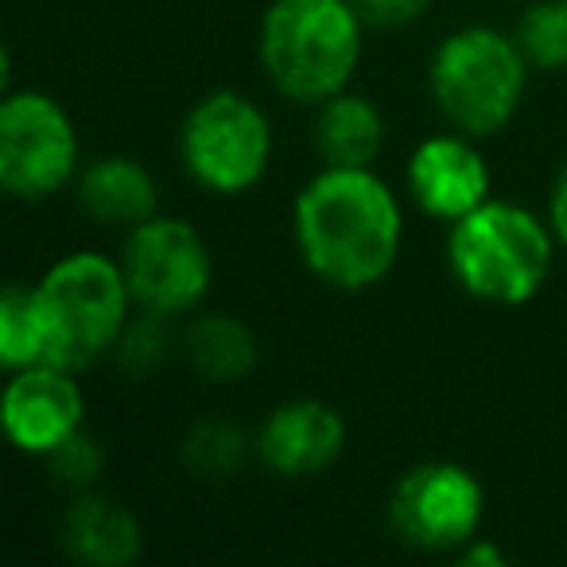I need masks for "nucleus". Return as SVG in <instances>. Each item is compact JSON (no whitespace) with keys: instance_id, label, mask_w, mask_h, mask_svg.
I'll list each match as a JSON object with an SVG mask.
<instances>
[{"instance_id":"f257e3e1","label":"nucleus","mask_w":567,"mask_h":567,"mask_svg":"<svg viewBox=\"0 0 567 567\" xmlns=\"http://www.w3.org/2000/svg\"><path fill=\"white\" fill-rule=\"evenodd\" d=\"M300 265L334 292H370L404 249L401 195L373 167L323 164L292 203Z\"/></svg>"},{"instance_id":"f03ea898","label":"nucleus","mask_w":567,"mask_h":567,"mask_svg":"<svg viewBox=\"0 0 567 567\" xmlns=\"http://www.w3.org/2000/svg\"><path fill=\"white\" fill-rule=\"evenodd\" d=\"M365 28L350 0H272L257 32L268 86L296 105H323L350 90Z\"/></svg>"},{"instance_id":"7ed1b4c3","label":"nucleus","mask_w":567,"mask_h":567,"mask_svg":"<svg viewBox=\"0 0 567 567\" xmlns=\"http://www.w3.org/2000/svg\"><path fill=\"white\" fill-rule=\"evenodd\" d=\"M548 218L509 198H486L478 210L447 226V268L471 300L525 308L536 300L556 260Z\"/></svg>"},{"instance_id":"20e7f679","label":"nucleus","mask_w":567,"mask_h":567,"mask_svg":"<svg viewBox=\"0 0 567 567\" xmlns=\"http://www.w3.org/2000/svg\"><path fill=\"white\" fill-rule=\"evenodd\" d=\"M40 311L48 362L63 370H86L113 354L133 323V292L121 257L97 249H74L48 265L32 284Z\"/></svg>"},{"instance_id":"39448f33","label":"nucleus","mask_w":567,"mask_h":567,"mask_svg":"<svg viewBox=\"0 0 567 567\" xmlns=\"http://www.w3.org/2000/svg\"><path fill=\"white\" fill-rule=\"evenodd\" d=\"M528 59L517 35L489 24L447 32L432 51L427 86L451 128L486 141L509 128L528 90Z\"/></svg>"},{"instance_id":"423d86ee","label":"nucleus","mask_w":567,"mask_h":567,"mask_svg":"<svg viewBox=\"0 0 567 567\" xmlns=\"http://www.w3.org/2000/svg\"><path fill=\"white\" fill-rule=\"evenodd\" d=\"M272 121L241 90H210L179 125V159L203 190L249 195L272 164Z\"/></svg>"},{"instance_id":"0eeeda50","label":"nucleus","mask_w":567,"mask_h":567,"mask_svg":"<svg viewBox=\"0 0 567 567\" xmlns=\"http://www.w3.org/2000/svg\"><path fill=\"white\" fill-rule=\"evenodd\" d=\"M82 172L74 117L48 90H4L0 102V187L20 203H48Z\"/></svg>"},{"instance_id":"6e6552de","label":"nucleus","mask_w":567,"mask_h":567,"mask_svg":"<svg viewBox=\"0 0 567 567\" xmlns=\"http://www.w3.org/2000/svg\"><path fill=\"white\" fill-rule=\"evenodd\" d=\"M121 265L128 276L136 311L159 319H179L203 308L214 288V252L206 237L175 214H152L133 226L121 245Z\"/></svg>"},{"instance_id":"1a4fd4ad","label":"nucleus","mask_w":567,"mask_h":567,"mask_svg":"<svg viewBox=\"0 0 567 567\" xmlns=\"http://www.w3.org/2000/svg\"><path fill=\"white\" fill-rule=\"evenodd\" d=\"M389 528L416 551H463L486 520V489L471 466L427 458L396 478L385 505Z\"/></svg>"},{"instance_id":"9d476101","label":"nucleus","mask_w":567,"mask_h":567,"mask_svg":"<svg viewBox=\"0 0 567 567\" xmlns=\"http://www.w3.org/2000/svg\"><path fill=\"white\" fill-rule=\"evenodd\" d=\"M0 424L20 455L48 458L86 427V396L74 370L40 362L17 370L0 396Z\"/></svg>"},{"instance_id":"9b49d317","label":"nucleus","mask_w":567,"mask_h":567,"mask_svg":"<svg viewBox=\"0 0 567 567\" xmlns=\"http://www.w3.org/2000/svg\"><path fill=\"white\" fill-rule=\"evenodd\" d=\"M404 190L420 214L451 226L478 210L486 198H494V175L478 141L451 128V133L424 136L412 148L404 164Z\"/></svg>"},{"instance_id":"f8f14e48","label":"nucleus","mask_w":567,"mask_h":567,"mask_svg":"<svg viewBox=\"0 0 567 567\" xmlns=\"http://www.w3.org/2000/svg\"><path fill=\"white\" fill-rule=\"evenodd\" d=\"M347 451V420L319 396H292L276 404L257 427L252 455L268 474L288 482L331 471Z\"/></svg>"},{"instance_id":"ddd939ff","label":"nucleus","mask_w":567,"mask_h":567,"mask_svg":"<svg viewBox=\"0 0 567 567\" xmlns=\"http://www.w3.org/2000/svg\"><path fill=\"white\" fill-rule=\"evenodd\" d=\"M59 544L86 567H128L144 551V528L128 505L86 489L66 505L59 520Z\"/></svg>"},{"instance_id":"4468645a","label":"nucleus","mask_w":567,"mask_h":567,"mask_svg":"<svg viewBox=\"0 0 567 567\" xmlns=\"http://www.w3.org/2000/svg\"><path fill=\"white\" fill-rule=\"evenodd\" d=\"M79 206L102 226L133 229L159 214V183L136 156H97L82 164L79 179Z\"/></svg>"},{"instance_id":"2eb2a0df","label":"nucleus","mask_w":567,"mask_h":567,"mask_svg":"<svg viewBox=\"0 0 567 567\" xmlns=\"http://www.w3.org/2000/svg\"><path fill=\"white\" fill-rule=\"evenodd\" d=\"M316 110L319 159L339 167H373V159L385 148V117H381L378 102L354 94V90H342Z\"/></svg>"},{"instance_id":"dca6fc26","label":"nucleus","mask_w":567,"mask_h":567,"mask_svg":"<svg viewBox=\"0 0 567 567\" xmlns=\"http://www.w3.org/2000/svg\"><path fill=\"white\" fill-rule=\"evenodd\" d=\"M183 347H187L195 373L210 381V385H234L257 365V334L249 331V323H241L237 316H226V311L198 316L187 327Z\"/></svg>"},{"instance_id":"f3484780","label":"nucleus","mask_w":567,"mask_h":567,"mask_svg":"<svg viewBox=\"0 0 567 567\" xmlns=\"http://www.w3.org/2000/svg\"><path fill=\"white\" fill-rule=\"evenodd\" d=\"M48 362L32 284H9L0 296V365L9 373Z\"/></svg>"},{"instance_id":"a211bd4d","label":"nucleus","mask_w":567,"mask_h":567,"mask_svg":"<svg viewBox=\"0 0 567 567\" xmlns=\"http://www.w3.org/2000/svg\"><path fill=\"white\" fill-rule=\"evenodd\" d=\"M249 440L229 420H198L183 435V466L198 478H234L249 458Z\"/></svg>"},{"instance_id":"6ab92c4d","label":"nucleus","mask_w":567,"mask_h":567,"mask_svg":"<svg viewBox=\"0 0 567 567\" xmlns=\"http://www.w3.org/2000/svg\"><path fill=\"white\" fill-rule=\"evenodd\" d=\"M513 35L536 71H567V0H528Z\"/></svg>"},{"instance_id":"aec40b11","label":"nucleus","mask_w":567,"mask_h":567,"mask_svg":"<svg viewBox=\"0 0 567 567\" xmlns=\"http://www.w3.org/2000/svg\"><path fill=\"white\" fill-rule=\"evenodd\" d=\"M43 463H48L55 486H66V489H74V494H86V489H94L97 474H102L105 455H102V447H97L94 435L82 427V432L71 435L63 447L51 451Z\"/></svg>"},{"instance_id":"412c9836","label":"nucleus","mask_w":567,"mask_h":567,"mask_svg":"<svg viewBox=\"0 0 567 567\" xmlns=\"http://www.w3.org/2000/svg\"><path fill=\"white\" fill-rule=\"evenodd\" d=\"M164 323L167 319H159V316H136L133 323L125 327V334H121V342H117V362L125 365V370H133V373H148V370H156L159 362H164V354H167V334H164Z\"/></svg>"},{"instance_id":"4be33fe9","label":"nucleus","mask_w":567,"mask_h":567,"mask_svg":"<svg viewBox=\"0 0 567 567\" xmlns=\"http://www.w3.org/2000/svg\"><path fill=\"white\" fill-rule=\"evenodd\" d=\"M370 28H409L427 17L432 0H350Z\"/></svg>"},{"instance_id":"5701e85b","label":"nucleus","mask_w":567,"mask_h":567,"mask_svg":"<svg viewBox=\"0 0 567 567\" xmlns=\"http://www.w3.org/2000/svg\"><path fill=\"white\" fill-rule=\"evenodd\" d=\"M548 226H551V234H556V241H559V249L567 252V164L559 167V175H556V183H551V195H548Z\"/></svg>"},{"instance_id":"b1692460","label":"nucleus","mask_w":567,"mask_h":567,"mask_svg":"<svg viewBox=\"0 0 567 567\" xmlns=\"http://www.w3.org/2000/svg\"><path fill=\"white\" fill-rule=\"evenodd\" d=\"M455 559L463 567H505V564H509V556H505L494 540H486V536H474L463 551H455Z\"/></svg>"}]
</instances>
